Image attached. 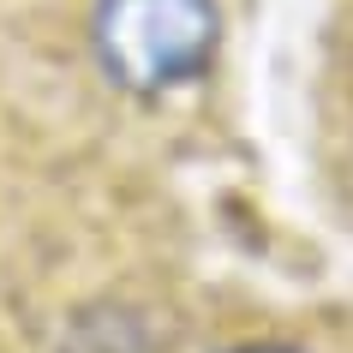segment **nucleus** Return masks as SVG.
Segmentation results:
<instances>
[{
  "label": "nucleus",
  "mask_w": 353,
  "mask_h": 353,
  "mask_svg": "<svg viewBox=\"0 0 353 353\" xmlns=\"http://www.w3.org/2000/svg\"><path fill=\"white\" fill-rule=\"evenodd\" d=\"M222 37L216 0H96V66L132 96H162L210 66Z\"/></svg>",
  "instance_id": "obj_1"
},
{
  "label": "nucleus",
  "mask_w": 353,
  "mask_h": 353,
  "mask_svg": "<svg viewBox=\"0 0 353 353\" xmlns=\"http://www.w3.org/2000/svg\"><path fill=\"white\" fill-rule=\"evenodd\" d=\"M228 353H299V347H288V341H240V347H228Z\"/></svg>",
  "instance_id": "obj_2"
}]
</instances>
